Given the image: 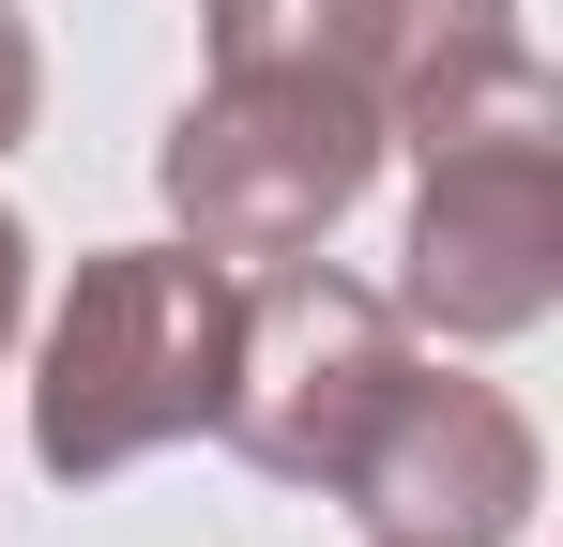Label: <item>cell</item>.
Returning a JSON list of instances; mask_svg holds the SVG:
<instances>
[{
    "label": "cell",
    "mask_w": 563,
    "mask_h": 547,
    "mask_svg": "<svg viewBox=\"0 0 563 547\" xmlns=\"http://www.w3.org/2000/svg\"><path fill=\"white\" fill-rule=\"evenodd\" d=\"M533 487H549L533 411H518L503 380H472V365L411 350V380L380 395V426L351 442V471H335L320 502H351L366 547H518L533 533Z\"/></svg>",
    "instance_id": "cell-5"
},
{
    "label": "cell",
    "mask_w": 563,
    "mask_h": 547,
    "mask_svg": "<svg viewBox=\"0 0 563 547\" xmlns=\"http://www.w3.org/2000/svg\"><path fill=\"white\" fill-rule=\"evenodd\" d=\"M229 335H244V274L198 244H92L77 289L31 335V456L62 487H107L137 456L213 426L229 395Z\"/></svg>",
    "instance_id": "cell-1"
},
{
    "label": "cell",
    "mask_w": 563,
    "mask_h": 547,
    "mask_svg": "<svg viewBox=\"0 0 563 547\" xmlns=\"http://www.w3.org/2000/svg\"><path fill=\"white\" fill-rule=\"evenodd\" d=\"M396 380H411V320L380 304L366 274L275 259V274H244V335H229L213 442L244 456V471H275V487H335Z\"/></svg>",
    "instance_id": "cell-4"
},
{
    "label": "cell",
    "mask_w": 563,
    "mask_h": 547,
    "mask_svg": "<svg viewBox=\"0 0 563 547\" xmlns=\"http://www.w3.org/2000/svg\"><path fill=\"white\" fill-rule=\"evenodd\" d=\"M380 304L442 350H518L563 304V91L411 137V228Z\"/></svg>",
    "instance_id": "cell-3"
},
{
    "label": "cell",
    "mask_w": 563,
    "mask_h": 547,
    "mask_svg": "<svg viewBox=\"0 0 563 547\" xmlns=\"http://www.w3.org/2000/svg\"><path fill=\"white\" fill-rule=\"evenodd\" d=\"M31 122H46V46H31V15L0 0V153H15Z\"/></svg>",
    "instance_id": "cell-6"
},
{
    "label": "cell",
    "mask_w": 563,
    "mask_h": 547,
    "mask_svg": "<svg viewBox=\"0 0 563 547\" xmlns=\"http://www.w3.org/2000/svg\"><path fill=\"white\" fill-rule=\"evenodd\" d=\"M380 107L351 77H289V62H213V91H184V122L153 137V182H168V228L229 274L320 259L380 182Z\"/></svg>",
    "instance_id": "cell-2"
},
{
    "label": "cell",
    "mask_w": 563,
    "mask_h": 547,
    "mask_svg": "<svg viewBox=\"0 0 563 547\" xmlns=\"http://www.w3.org/2000/svg\"><path fill=\"white\" fill-rule=\"evenodd\" d=\"M15 335H31V228L0 213V350H15Z\"/></svg>",
    "instance_id": "cell-7"
}]
</instances>
